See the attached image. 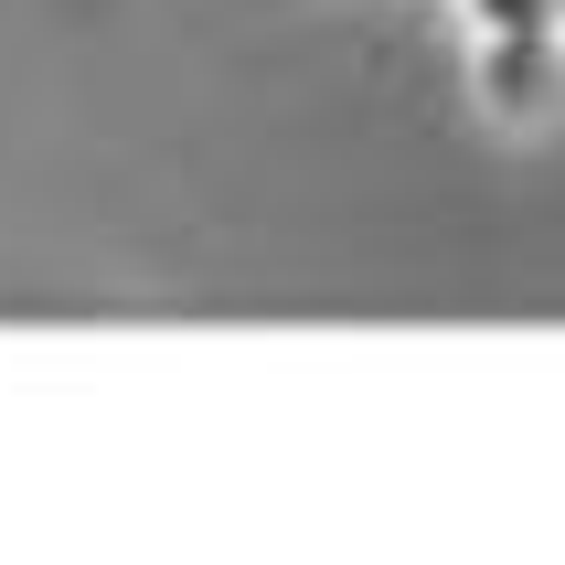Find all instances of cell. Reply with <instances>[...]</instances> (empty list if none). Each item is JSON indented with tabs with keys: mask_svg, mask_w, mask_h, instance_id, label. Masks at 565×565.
Instances as JSON below:
<instances>
[{
	"mask_svg": "<svg viewBox=\"0 0 565 565\" xmlns=\"http://www.w3.org/2000/svg\"><path fill=\"white\" fill-rule=\"evenodd\" d=\"M480 96H502L512 118H534L565 96V32H491L480 54Z\"/></svg>",
	"mask_w": 565,
	"mask_h": 565,
	"instance_id": "6da1fadb",
	"label": "cell"
},
{
	"mask_svg": "<svg viewBox=\"0 0 565 565\" xmlns=\"http://www.w3.org/2000/svg\"><path fill=\"white\" fill-rule=\"evenodd\" d=\"M491 32H565V0H470Z\"/></svg>",
	"mask_w": 565,
	"mask_h": 565,
	"instance_id": "7a4b0ae2",
	"label": "cell"
}]
</instances>
